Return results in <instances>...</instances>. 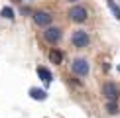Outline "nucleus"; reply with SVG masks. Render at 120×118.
<instances>
[{"mask_svg":"<svg viewBox=\"0 0 120 118\" xmlns=\"http://www.w3.org/2000/svg\"><path fill=\"white\" fill-rule=\"evenodd\" d=\"M71 43H73V47H77V49H85L91 43V36H89L87 30L79 28V30H75L71 33Z\"/></svg>","mask_w":120,"mask_h":118,"instance_id":"1","label":"nucleus"},{"mask_svg":"<svg viewBox=\"0 0 120 118\" xmlns=\"http://www.w3.org/2000/svg\"><path fill=\"white\" fill-rule=\"evenodd\" d=\"M71 71L77 77H87L89 71H91V63H89L85 57H75L71 61Z\"/></svg>","mask_w":120,"mask_h":118,"instance_id":"2","label":"nucleus"},{"mask_svg":"<svg viewBox=\"0 0 120 118\" xmlns=\"http://www.w3.org/2000/svg\"><path fill=\"white\" fill-rule=\"evenodd\" d=\"M67 16L75 24H83V22H87V18H89V10L85 8V6H73L71 10H69Z\"/></svg>","mask_w":120,"mask_h":118,"instance_id":"3","label":"nucleus"},{"mask_svg":"<svg viewBox=\"0 0 120 118\" xmlns=\"http://www.w3.org/2000/svg\"><path fill=\"white\" fill-rule=\"evenodd\" d=\"M43 37H45V41H47V43L55 45V43L61 41L63 32H61V28H57V26H47V28H45V32H43Z\"/></svg>","mask_w":120,"mask_h":118,"instance_id":"4","label":"nucleus"},{"mask_svg":"<svg viewBox=\"0 0 120 118\" xmlns=\"http://www.w3.org/2000/svg\"><path fill=\"white\" fill-rule=\"evenodd\" d=\"M102 96L106 98V100H118V96H120V87L116 85V83H112V81H106L102 85Z\"/></svg>","mask_w":120,"mask_h":118,"instance_id":"5","label":"nucleus"},{"mask_svg":"<svg viewBox=\"0 0 120 118\" xmlns=\"http://www.w3.org/2000/svg\"><path fill=\"white\" fill-rule=\"evenodd\" d=\"M51 20H53V16L49 12H45V10H38V12H34V22H36L39 28L51 26Z\"/></svg>","mask_w":120,"mask_h":118,"instance_id":"6","label":"nucleus"},{"mask_svg":"<svg viewBox=\"0 0 120 118\" xmlns=\"http://www.w3.org/2000/svg\"><path fill=\"white\" fill-rule=\"evenodd\" d=\"M38 75H39V79H41L45 85H49V83H51V79H53L51 71H47L45 67H38Z\"/></svg>","mask_w":120,"mask_h":118,"instance_id":"7","label":"nucleus"},{"mask_svg":"<svg viewBox=\"0 0 120 118\" xmlns=\"http://www.w3.org/2000/svg\"><path fill=\"white\" fill-rule=\"evenodd\" d=\"M49 61L55 63V65L63 63V53L59 51V49H51V51H49Z\"/></svg>","mask_w":120,"mask_h":118,"instance_id":"8","label":"nucleus"},{"mask_svg":"<svg viewBox=\"0 0 120 118\" xmlns=\"http://www.w3.org/2000/svg\"><path fill=\"white\" fill-rule=\"evenodd\" d=\"M106 6L110 8V12H112V16H114V18H116L118 22H120V6H118L116 2H114V0H106Z\"/></svg>","mask_w":120,"mask_h":118,"instance_id":"9","label":"nucleus"},{"mask_svg":"<svg viewBox=\"0 0 120 118\" xmlns=\"http://www.w3.org/2000/svg\"><path fill=\"white\" fill-rule=\"evenodd\" d=\"M120 106H118V100H106V112L108 114H118Z\"/></svg>","mask_w":120,"mask_h":118,"instance_id":"10","label":"nucleus"},{"mask_svg":"<svg viewBox=\"0 0 120 118\" xmlns=\"http://www.w3.org/2000/svg\"><path fill=\"white\" fill-rule=\"evenodd\" d=\"M30 96L36 98V100H43L45 98V91H41V88H30Z\"/></svg>","mask_w":120,"mask_h":118,"instance_id":"11","label":"nucleus"},{"mask_svg":"<svg viewBox=\"0 0 120 118\" xmlns=\"http://www.w3.org/2000/svg\"><path fill=\"white\" fill-rule=\"evenodd\" d=\"M2 16L6 18V20H12V18H14V10H12V8H8V6H6V8H2Z\"/></svg>","mask_w":120,"mask_h":118,"instance_id":"12","label":"nucleus"},{"mask_svg":"<svg viewBox=\"0 0 120 118\" xmlns=\"http://www.w3.org/2000/svg\"><path fill=\"white\" fill-rule=\"evenodd\" d=\"M67 2H77V0H67Z\"/></svg>","mask_w":120,"mask_h":118,"instance_id":"13","label":"nucleus"},{"mask_svg":"<svg viewBox=\"0 0 120 118\" xmlns=\"http://www.w3.org/2000/svg\"><path fill=\"white\" fill-rule=\"evenodd\" d=\"M118 71H120V67H118Z\"/></svg>","mask_w":120,"mask_h":118,"instance_id":"14","label":"nucleus"}]
</instances>
